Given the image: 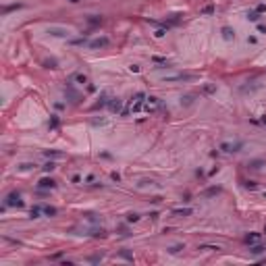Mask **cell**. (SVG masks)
Here are the masks:
<instances>
[{"label":"cell","mask_w":266,"mask_h":266,"mask_svg":"<svg viewBox=\"0 0 266 266\" xmlns=\"http://www.w3.org/2000/svg\"><path fill=\"white\" fill-rule=\"evenodd\" d=\"M200 250H208V252H218V245H200Z\"/></svg>","instance_id":"obj_21"},{"label":"cell","mask_w":266,"mask_h":266,"mask_svg":"<svg viewBox=\"0 0 266 266\" xmlns=\"http://www.w3.org/2000/svg\"><path fill=\"white\" fill-rule=\"evenodd\" d=\"M152 60H154V63H158V65H168V60L162 58V56H152Z\"/></svg>","instance_id":"obj_23"},{"label":"cell","mask_w":266,"mask_h":266,"mask_svg":"<svg viewBox=\"0 0 266 266\" xmlns=\"http://www.w3.org/2000/svg\"><path fill=\"white\" fill-rule=\"evenodd\" d=\"M189 79H193V75H189V73H179V75H168V77H164V81H189Z\"/></svg>","instance_id":"obj_4"},{"label":"cell","mask_w":266,"mask_h":266,"mask_svg":"<svg viewBox=\"0 0 266 266\" xmlns=\"http://www.w3.org/2000/svg\"><path fill=\"white\" fill-rule=\"evenodd\" d=\"M181 250H183V245H173L168 252H171V254H177V252H181Z\"/></svg>","instance_id":"obj_31"},{"label":"cell","mask_w":266,"mask_h":266,"mask_svg":"<svg viewBox=\"0 0 266 266\" xmlns=\"http://www.w3.org/2000/svg\"><path fill=\"white\" fill-rule=\"evenodd\" d=\"M223 38H225V40H233V38H235V31H233L231 27H223Z\"/></svg>","instance_id":"obj_14"},{"label":"cell","mask_w":266,"mask_h":266,"mask_svg":"<svg viewBox=\"0 0 266 266\" xmlns=\"http://www.w3.org/2000/svg\"><path fill=\"white\" fill-rule=\"evenodd\" d=\"M260 123H262V125H266V114H262V119H260Z\"/></svg>","instance_id":"obj_37"},{"label":"cell","mask_w":266,"mask_h":266,"mask_svg":"<svg viewBox=\"0 0 266 266\" xmlns=\"http://www.w3.org/2000/svg\"><path fill=\"white\" fill-rule=\"evenodd\" d=\"M264 233H266V227H264Z\"/></svg>","instance_id":"obj_39"},{"label":"cell","mask_w":266,"mask_h":266,"mask_svg":"<svg viewBox=\"0 0 266 266\" xmlns=\"http://www.w3.org/2000/svg\"><path fill=\"white\" fill-rule=\"evenodd\" d=\"M17 8H23V4H11V6H4V8H2V13L6 15V13H11V11H17Z\"/></svg>","instance_id":"obj_18"},{"label":"cell","mask_w":266,"mask_h":266,"mask_svg":"<svg viewBox=\"0 0 266 266\" xmlns=\"http://www.w3.org/2000/svg\"><path fill=\"white\" fill-rule=\"evenodd\" d=\"M193 102V96H183V98H181V104H185V106H189Z\"/></svg>","instance_id":"obj_24"},{"label":"cell","mask_w":266,"mask_h":266,"mask_svg":"<svg viewBox=\"0 0 266 266\" xmlns=\"http://www.w3.org/2000/svg\"><path fill=\"white\" fill-rule=\"evenodd\" d=\"M35 164H29V162H25V164H21V171H29V168H33Z\"/></svg>","instance_id":"obj_32"},{"label":"cell","mask_w":266,"mask_h":266,"mask_svg":"<svg viewBox=\"0 0 266 266\" xmlns=\"http://www.w3.org/2000/svg\"><path fill=\"white\" fill-rule=\"evenodd\" d=\"M121 106H123V102H121L119 98H110V100H108V108H110L112 112H119Z\"/></svg>","instance_id":"obj_7"},{"label":"cell","mask_w":266,"mask_h":266,"mask_svg":"<svg viewBox=\"0 0 266 266\" xmlns=\"http://www.w3.org/2000/svg\"><path fill=\"white\" fill-rule=\"evenodd\" d=\"M73 81H77L79 85H85V83H87V77H85L83 73H75V75H73Z\"/></svg>","instance_id":"obj_12"},{"label":"cell","mask_w":266,"mask_h":266,"mask_svg":"<svg viewBox=\"0 0 266 266\" xmlns=\"http://www.w3.org/2000/svg\"><path fill=\"white\" fill-rule=\"evenodd\" d=\"M4 206H23L19 191H13V193H8V196H6V202H4Z\"/></svg>","instance_id":"obj_2"},{"label":"cell","mask_w":266,"mask_h":266,"mask_svg":"<svg viewBox=\"0 0 266 266\" xmlns=\"http://www.w3.org/2000/svg\"><path fill=\"white\" fill-rule=\"evenodd\" d=\"M44 156H48V158H65V154L56 152V150H44Z\"/></svg>","instance_id":"obj_11"},{"label":"cell","mask_w":266,"mask_h":266,"mask_svg":"<svg viewBox=\"0 0 266 266\" xmlns=\"http://www.w3.org/2000/svg\"><path fill=\"white\" fill-rule=\"evenodd\" d=\"M48 33L54 35V38H69L71 35V31L65 29V27H48Z\"/></svg>","instance_id":"obj_3"},{"label":"cell","mask_w":266,"mask_h":266,"mask_svg":"<svg viewBox=\"0 0 266 266\" xmlns=\"http://www.w3.org/2000/svg\"><path fill=\"white\" fill-rule=\"evenodd\" d=\"M129 71H133V73H139V67H137V65H131Z\"/></svg>","instance_id":"obj_36"},{"label":"cell","mask_w":266,"mask_h":266,"mask_svg":"<svg viewBox=\"0 0 266 266\" xmlns=\"http://www.w3.org/2000/svg\"><path fill=\"white\" fill-rule=\"evenodd\" d=\"M58 127V117L56 114H52V121H50V129H56Z\"/></svg>","instance_id":"obj_26"},{"label":"cell","mask_w":266,"mask_h":266,"mask_svg":"<svg viewBox=\"0 0 266 266\" xmlns=\"http://www.w3.org/2000/svg\"><path fill=\"white\" fill-rule=\"evenodd\" d=\"M258 239H260V235H258V233H247L243 241H245L247 245H254V243H258Z\"/></svg>","instance_id":"obj_8"},{"label":"cell","mask_w":266,"mask_h":266,"mask_svg":"<svg viewBox=\"0 0 266 266\" xmlns=\"http://www.w3.org/2000/svg\"><path fill=\"white\" fill-rule=\"evenodd\" d=\"M42 168H44V171H54V168H56V164H54V162H48V164H44Z\"/></svg>","instance_id":"obj_27"},{"label":"cell","mask_w":266,"mask_h":266,"mask_svg":"<svg viewBox=\"0 0 266 266\" xmlns=\"http://www.w3.org/2000/svg\"><path fill=\"white\" fill-rule=\"evenodd\" d=\"M264 164H266L264 160H250V162H247V166H250V168H260Z\"/></svg>","instance_id":"obj_17"},{"label":"cell","mask_w":266,"mask_h":266,"mask_svg":"<svg viewBox=\"0 0 266 266\" xmlns=\"http://www.w3.org/2000/svg\"><path fill=\"white\" fill-rule=\"evenodd\" d=\"M216 92V85H204V94H214Z\"/></svg>","instance_id":"obj_25"},{"label":"cell","mask_w":266,"mask_h":266,"mask_svg":"<svg viewBox=\"0 0 266 266\" xmlns=\"http://www.w3.org/2000/svg\"><path fill=\"white\" fill-rule=\"evenodd\" d=\"M38 187H40V189H54V187H56V181H54V179H48V177H44V179L38 181Z\"/></svg>","instance_id":"obj_5"},{"label":"cell","mask_w":266,"mask_h":266,"mask_svg":"<svg viewBox=\"0 0 266 266\" xmlns=\"http://www.w3.org/2000/svg\"><path fill=\"white\" fill-rule=\"evenodd\" d=\"M56 208L54 206H44V214H46V216H56Z\"/></svg>","instance_id":"obj_15"},{"label":"cell","mask_w":266,"mask_h":266,"mask_svg":"<svg viewBox=\"0 0 266 266\" xmlns=\"http://www.w3.org/2000/svg\"><path fill=\"white\" fill-rule=\"evenodd\" d=\"M137 220H139V214H135V212H131L127 216V223H137Z\"/></svg>","instance_id":"obj_22"},{"label":"cell","mask_w":266,"mask_h":266,"mask_svg":"<svg viewBox=\"0 0 266 266\" xmlns=\"http://www.w3.org/2000/svg\"><path fill=\"white\" fill-rule=\"evenodd\" d=\"M164 33H166V29H158V31H156L154 35H156V38H162V35H164Z\"/></svg>","instance_id":"obj_35"},{"label":"cell","mask_w":266,"mask_h":266,"mask_svg":"<svg viewBox=\"0 0 266 266\" xmlns=\"http://www.w3.org/2000/svg\"><path fill=\"white\" fill-rule=\"evenodd\" d=\"M256 13H266V4H258L256 6Z\"/></svg>","instance_id":"obj_33"},{"label":"cell","mask_w":266,"mask_h":266,"mask_svg":"<svg viewBox=\"0 0 266 266\" xmlns=\"http://www.w3.org/2000/svg\"><path fill=\"white\" fill-rule=\"evenodd\" d=\"M71 2H77V0H71Z\"/></svg>","instance_id":"obj_38"},{"label":"cell","mask_w":266,"mask_h":266,"mask_svg":"<svg viewBox=\"0 0 266 266\" xmlns=\"http://www.w3.org/2000/svg\"><path fill=\"white\" fill-rule=\"evenodd\" d=\"M121 256H123V258H127V260H133V256L129 252H121Z\"/></svg>","instance_id":"obj_34"},{"label":"cell","mask_w":266,"mask_h":266,"mask_svg":"<svg viewBox=\"0 0 266 266\" xmlns=\"http://www.w3.org/2000/svg\"><path fill=\"white\" fill-rule=\"evenodd\" d=\"M218 191H220V187H210L206 191V196H214V193H218Z\"/></svg>","instance_id":"obj_29"},{"label":"cell","mask_w":266,"mask_h":266,"mask_svg":"<svg viewBox=\"0 0 266 266\" xmlns=\"http://www.w3.org/2000/svg\"><path fill=\"white\" fill-rule=\"evenodd\" d=\"M175 216H189L191 214V208H179V210H173Z\"/></svg>","instance_id":"obj_13"},{"label":"cell","mask_w":266,"mask_h":266,"mask_svg":"<svg viewBox=\"0 0 266 266\" xmlns=\"http://www.w3.org/2000/svg\"><path fill=\"white\" fill-rule=\"evenodd\" d=\"M250 252H252L254 256H258V254H264V252H266V245H260V243H254V245H250Z\"/></svg>","instance_id":"obj_9"},{"label":"cell","mask_w":266,"mask_h":266,"mask_svg":"<svg viewBox=\"0 0 266 266\" xmlns=\"http://www.w3.org/2000/svg\"><path fill=\"white\" fill-rule=\"evenodd\" d=\"M104 106H108V96H106V94H102L100 102H96V104H94V110H98V108H104Z\"/></svg>","instance_id":"obj_10"},{"label":"cell","mask_w":266,"mask_h":266,"mask_svg":"<svg viewBox=\"0 0 266 266\" xmlns=\"http://www.w3.org/2000/svg\"><path fill=\"white\" fill-rule=\"evenodd\" d=\"M108 44H110V40H108V38H104V35H102V38L90 40V42H87V48H92V50H96V48H106Z\"/></svg>","instance_id":"obj_1"},{"label":"cell","mask_w":266,"mask_h":266,"mask_svg":"<svg viewBox=\"0 0 266 266\" xmlns=\"http://www.w3.org/2000/svg\"><path fill=\"white\" fill-rule=\"evenodd\" d=\"M42 212H44V206H33L31 208V218H38Z\"/></svg>","instance_id":"obj_16"},{"label":"cell","mask_w":266,"mask_h":266,"mask_svg":"<svg viewBox=\"0 0 266 266\" xmlns=\"http://www.w3.org/2000/svg\"><path fill=\"white\" fill-rule=\"evenodd\" d=\"M220 150L223 152H239L241 144H229V141H225V144H220Z\"/></svg>","instance_id":"obj_6"},{"label":"cell","mask_w":266,"mask_h":266,"mask_svg":"<svg viewBox=\"0 0 266 266\" xmlns=\"http://www.w3.org/2000/svg\"><path fill=\"white\" fill-rule=\"evenodd\" d=\"M44 65H46L48 69H56V60H46Z\"/></svg>","instance_id":"obj_30"},{"label":"cell","mask_w":266,"mask_h":266,"mask_svg":"<svg viewBox=\"0 0 266 266\" xmlns=\"http://www.w3.org/2000/svg\"><path fill=\"white\" fill-rule=\"evenodd\" d=\"M258 185H256V181H245V189H256Z\"/></svg>","instance_id":"obj_28"},{"label":"cell","mask_w":266,"mask_h":266,"mask_svg":"<svg viewBox=\"0 0 266 266\" xmlns=\"http://www.w3.org/2000/svg\"><path fill=\"white\" fill-rule=\"evenodd\" d=\"M247 19H250V21H260V13H256V11H252V13H247Z\"/></svg>","instance_id":"obj_19"},{"label":"cell","mask_w":266,"mask_h":266,"mask_svg":"<svg viewBox=\"0 0 266 266\" xmlns=\"http://www.w3.org/2000/svg\"><path fill=\"white\" fill-rule=\"evenodd\" d=\"M200 13H202V15H212V13H214V6H212V4H208V6H204Z\"/></svg>","instance_id":"obj_20"}]
</instances>
